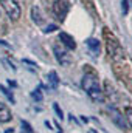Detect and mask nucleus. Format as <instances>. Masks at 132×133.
Listing matches in <instances>:
<instances>
[{
    "instance_id": "f257e3e1",
    "label": "nucleus",
    "mask_w": 132,
    "mask_h": 133,
    "mask_svg": "<svg viewBox=\"0 0 132 133\" xmlns=\"http://www.w3.org/2000/svg\"><path fill=\"white\" fill-rule=\"evenodd\" d=\"M84 91L89 95V98L92 101H97V102H103L104 101V95H103V90L98 84V79L93 76V74H86L82 77V82H81Z\"/></svg>"
},
{
    "instance_id": "f03ea898",
    "label": "nucleus",
    "mask_w": 132,
    "mask_h": 133,
    "mask_svg": "<svg viewBox=\"0 0 132 133\" xmlns=\"http://www.w3.org/2000/svg\"><path fill=\"white\" fill-rule=\"evenodd\" d=\"M0 5H2V8L5 9L6 16L11 20H19V17H20V6H19L17 0H0Z\"/></svg>"
},
{
    "instance_id": "7ed1b4c3",
    "label": "nucleus",
    "mask_w": 132,
    "mask_h": 133,
    "mask_svg": "<svg viewBox=\"0 0 132 133\" xmlns=\"http://www.w3.org/2000/svg\"><path fill=\"white\" fill-rule=\"evenodd\" d=\"M68 9H70V5H68L67 0H56V2L53 3V12H55V16H56L58 19H61V20L65 19Z\"/></svg>"
},
{
    "instance_id": "20e7f679",
    "label": "nucleus",
    "mask_w": 132,
    "mask_h": 133,
    "mask_svg": "<svg viewBox=\"0 0 132 133\" xmlns=\"http://www.w3.org/2000/svg\"><path fill=\"white\" fill-rule=\"evenodd\" d=\"M107 50H109L110 56H112L115 61H118V59H123V57H124V53H123V50H121L120 43H118L113 37H110V40L107 42Z\"/></svg>"
},
{
    "instance_id": "39448f33",
    "label": "nucleus",
    "mask_w": 132,
    "mask_h": 133,
    "mask_svg": "<svg viewBox=\"0 0 132 133\" xmlns=\"http://www.w3.org/2000/svg\"><path fill=\"white\" fill-rule=\"evenodd\" d=\"M53 51H55L56 61H58V62H59L62 66H68V65H70V62H71V57H70V54L67 53L65 50H61L59 46H55V48H53Z\"/></svg>"
},
{
    "instance_id": "423d86ee",
    "label": "nucleus",
    "mask_w": 132,
    "mask_h": 133,
    "mask_svg": "<svg viewBox=\"0 0 132 133\" xmlns=\"http://www.w3.org/2000/svg\"><path fill=\"white\" fill-rule=\"evenodd\" d=\"M59 40L65 45L68 50H75L76 48V42H75V39L70 36V34H67V33H61L59 34Z\"/></svg>"
},
{
    "instance_id": "0eeeda50",
    "label": "nucleus",
    "mask_w": 132,
    "mask_h": 133,
    "mask_svg": "<svg viewBox=\"0 0 132 133\" xmlns=\"http://www.w3.org/2000/svg\"><path fill=\"white\" fill-rule=\"evenodd\" d=\"M11 118L13 116H11V111H9L8 105L0 102V122H8V121H11Z\"/></svg>"
},
{
    "instance_id": "6e6552de",
    "label": "nucleus",
    "mask_w": 132,
    "mask_h": 133,
    "mask_svg": "<svg viewBox=\"0 0 132 133\" xmlns=\"http://www.w3.org/2000/svg\"><path fill=\"white\" fill-rule=\"evenodd\" d=\"M47 79H48V87L56 90L58 88V84H59V77H58V73L56 71H50L47 74Z\"/></svg>"
},
{
    "instance_id": "1a4fd4ad",
    "label": "nucleus",
    "mask_w": 132,
    "mask_h": 133,
    "mask_svg": "<svg viewBox=\"0 0 132 133\" xmlns=\"http://www.w3.org/2000/svg\"><path fill=\"white\" fill-rule=\"evenodd\" d=\"M112 111H113V116H112V118H113V121H115V122H117L121 129H126V125H128V124H126L124 118L121 116V113H120V111H117L115 108H112Z\"/></svg>"
},
{
    "instance_id": "9d476101",
    "label": "nucleus",
    "mask_w": 132,
    "mask_h": 133,
    "mask_svg": "<svg viewBox=\"0 0 132 133\" xmlns=\"http://www.w3.org/2000/svg\"><path fill=\"white\" fill-rule=\"evenodd\" d=\"M31 17H33V20L36 22V25H42L44 23V17H42L40 9L37 6H34L33 9H31Z\"/></svg>"
},
{
    "instance_id": "9b49d317",
    "label": "nucleus",
    "mask_w": 132,
    "mask_h": 133,
    "mask_svg": "<svg viewBox=\"0 0 132 133\" xmlns=\"http://www.w3.org/2000/svg\"><path fill=\"white\" fill-rule=\"evenodd\" d=\"M87 46H89L92 51L98 53V50H99V42L97 40V39H89V40H87Z\"/></svg>"
},
{
    "instance_id": "f8f14e48",
    "label": "nucleus",
    "mask_w": 132,
    "mask_h": 133,
    "mask_svg": "<svg viewBox=\"0 0 132 133\" xmlns=\"http://www.w3.org/2000/svg\"><path fill=\"white\" fill-rule=\"evenodd\" d=\"M0 91H2V93H3V95H5V96L8 98V99L11 101V102H14V96H13V93H11V91H9L8 88H5L3 85H0Z\"/></svg>"
},
{
    "instance_id": "ddd939ff",
    "label": "nucleus",
    "mask_w": 132,
    "mask_h": 133,
    "mask_svg": "<svg viewBox=\"0 0 132 133\" xmlns=\"http://www.w3.org/2000/svg\"><path fill=\"white\" fill-rule=\"evenodd\" d=\"M124 118H126L128 124L132 127V108H131V107H128V108L124 110Z\"/></svg>"
},
{
    "instance_id": "4468645a",
    "label": "nucleus",
    "mask_w": 132,
    "mask_h": 133,
    "mask_svg": "<svg viewBox=\"0 0 132 133\" xmlns=\"http://www.w3.org/2000/svg\"><path fill=\"white\" fill-rule=\"evenodd\" d=\"M31 98H33L34 101H42V98H44V96H42V93H40V90L37 88V90H34L33 93H31Z\"/></svg>"
},
{
    "instance_id": "2eb2a0df",
    "label": "nucleus",
    "mask_w": 132,
    "mask_h": 133,
    "mask_svg": "<svg viewBox=\"0 0 132 133\" xmlns=\"http://www.w3.org/2000/svg\"><path fill=\"white\" fill-rule=\"evenodd\" d=\"M53 108H55V111H56V115H58V118H59V119H64V113H62V110H61V107H59L58 104H53Z\"/></svg>"
},
{
    "instance_id": "dca6fc26",
    "label": "nucleus",
    "mask_w": 132,
    "mask_h": 133,
    "mask_svg": "<svg viewBox=\"0 0 132 133\" xmlns=\"http://www.w3.org/2000/svg\"><path fill=\"white\" fill-rule=\"evenodd\" d=\"M22 127H23V130L27 133H33V129H31V125L27 122V121H22Z\"/></svg>"
},
{
    "instance_id": "f3484780",
    "label": "nucleus",
    "mask_w": 132,
    "mask_h": 133,
    "mask_svg": "<svg viewBox=\"0 0 132 133\" xmlns=\"http://www.w3.org/2000/svg\"><path fill=\"white\" fill-rule=\"evenodd\" d=\"M56 30H58L56 25H48V26H45L44 31H45V33H53V31H56Z\"/></svg>"
},
{
    "instance_id": "a211bd4d",
    "label": "nucleus",
    "mask_w": 132,
    "mask_h": 133,
    "mask_svg": "<svg viewBox=\"0 0 132 133\" xmlns=\"http://www.w3.org/2000/svg\"><path fill=\"white\" fill-rule=\"evenodd\" d=\"M121 9L123 14H128V0H121Z\"/></svg>"
},
{
    "instance_id": "6ab92c4d",
    "label": "nucleus",
    "mask_w": 132,
    "mask_h": 133,
    "mask_svg": "<svg viewBox=\"0 0 132 133\" xmlns=\"http://www.w3.org/2000/svg\"><path fill=\"white\" fill-rule=\"evenodd\" d=\"M87 133H98V132H97L95 129H89V130H87Z\"/></svg>"
}]
</instances>
